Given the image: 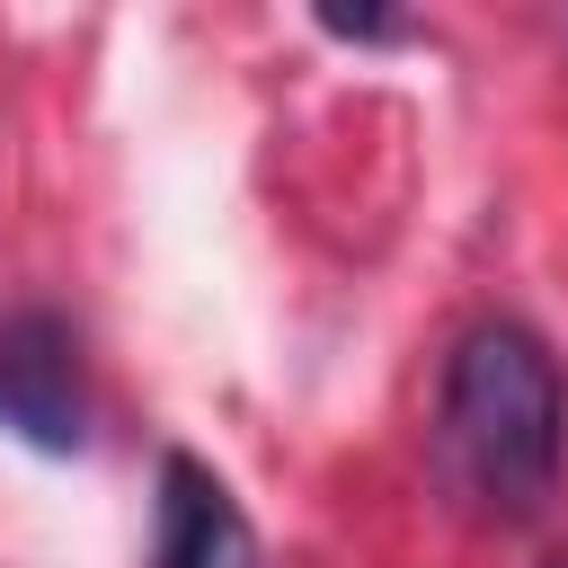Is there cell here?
Segmentation results:
<instances>
[{
    "mask_svg": "<svg viewBox=\"0 0 568 568\" xmlns=\"http://www.w3.org/2000/svg\"><path fill=\"white\" fill-rule=\"evenodd\" d=\"M550 568H568V559H550Z\"/></svg>",
    "mask_w": 568,
    "mask_h": 568,
    "instance_id": "4",
    "label": "cell"
},
{
    "mask_svg": "<svg viewBox=\"0 0 568 568\" xmlns=\"http://www.w3.org/2000/svg\"><path fill=\"white\" fill-rule=\"evenodd\" d=\"M0 426L27 435L36 453H80V435H89L80 337L53 311H9L0 320Z\"/></svg>",
    "mask_w": 568,
    "mask_h": 568,
    "instance_id": "2",
    "label": "cell"
},
{
    "mask_svg": "<svg viewBox=\"0 0 568 568\" xmlns=\"http://www.w3.org/2000/svg\"><path fill=\"white\" fill-rule=\"evenodd\" d=\"M160 568H257V532L240 497L195 453H169L160 470Z\"/></svg>",
    "mask_w": 568,
    "mask_h": 568,
    "instance_id": "3",
    "label": "cell"
},
{
    "mask_svg": "<svg viewBox=\"0 0 568 568\" xmlns=\"http://www.w3.org/2000/svg\"><path fill=\"white\" fill-rule=\"evenodd\" d=\"M444 462L497 524H524V515L550 506L559 462H568V390H559V364L541 355L532 328L488 320L453 346Z\"/></svg>",
    "mask_w": 568,
    "mask_h": 568,
    "instance_id": "1",
    "label": "cell"
}]
</instances>
